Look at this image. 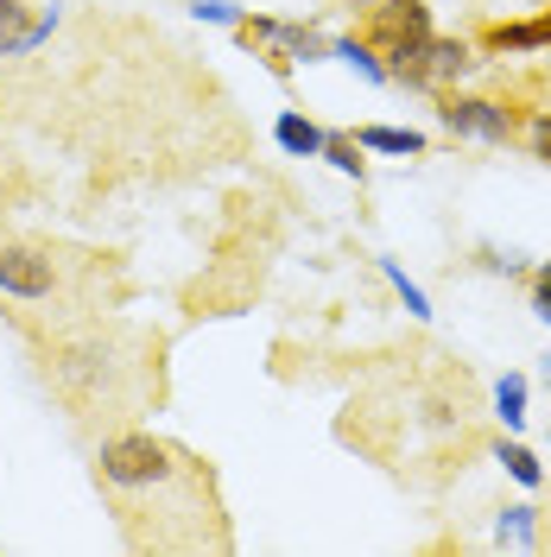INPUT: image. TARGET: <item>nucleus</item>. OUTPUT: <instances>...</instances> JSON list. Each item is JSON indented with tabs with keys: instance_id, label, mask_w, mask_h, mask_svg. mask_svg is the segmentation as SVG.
<instances>
[{
	"instance_id": "obj_19",
	"label": "nucleus",
	"mask_w": 551,
	"mask_h": 557,
	"mask_svg": "<svg viewBox=\"0 0 551 557\" xmlns=\"http://www.w3.org/2000/svg\"><path fill=\"white\" fill-rule=\"evenodd\" d=\"M482 267H488V273H507V278L526 273V260H519V253H501V247H488V253H482Z\"/></svg>"
},
{
	"instance_id": "obj_1",
	"label": "nucleus",
	"mask_w": 551,
	"mask_h": 557,
	"mask_svg": "<svg viewBox=\"0 0 551 557\" xmlns=\"http://www.w3.org/2000/svg\"><path fill=\"white\" fill-rule=\"evenodd\" d=\"M204 462L172 444V437H152V431H108L96 444V482L121 500V507H139L152 494H172L177 482H197Z\"/></svg>"
},
{
	"instance_id": "obj_8",
	"label": "nucleus",
	"mask_w": 551,
	"mask_h": 557,
	"mask_svg": "<svg viewBox=\"0 0 551 557\" xmlns=\"http://www.w3.org/2000/svg\"><path fill=\"white\" fill-rule=\"evenodd\" d=\"M355 146H362V152H393V159H425V152H431V139L418 134V127H375V121H368V127H355Z\"/></svg>"
},
{
	"instance_id": "obj_20",
	"label": "nucleus",
	"mask_w": 551,
	"mask_h": 557,
	"mask_svg": "<svg viewBox=\"0 0 551 557\" xmlns=\"http://www.w3.org/2000/svg\"><path fill=\"white\" fill-rule=\"evenodd\" d=\"M539 381H546V386H551V355H546V368H539Z\"/></svg>"
},
{
	"instance_id": "obj_5",
	"label": "nucleus",
	"mask_w": 551,
	"mask_h": 557,
	"mask_svg": "<svg viewBox=\"0 0 551 557\" xmlns=\"http://www.w3.org/2000/svg\"><path fill=\"white\" fill-rule=\"evenodd\" d=\"M438 127L450 139H476V146H514L519 139V121L507 102H488V96H456L444 89L438 96Z\"/></svg>"
},
{
	"instance_id": "obj_3",
	"label": "nucleus",
	"mask_w": 551,
	"mask_h": 557,
	"mask_svg": "<svg viewBox=\"0 0 551 557\" xmlns=\"http://www.w3.org/2000/svg\"><path fill=\"white\" fill-rule=\"evenodd\" d=\"M64 292V260L38 242H0V298L13 305H51Z\"/></svg>"
},
{
	"instance_id": "obj_12",
	"label": "nucleus",
	"mask_w": 551,
	"mask_h": 557,
	"mask_svg": "<svg viewBox=\"0 0 551 557\" xmlns=\"http://www.w3.org/2000/svg\"><path fill=\"white\" fill-rule=\"evenodd\" d=\"M26 26H33V7L26 0H0V58L26 51Z\"/></svg>"
},
{
	"instance_id": "obj_4",
	"label": "nucleus",
	"mask_w": 551,
	"mask_h": 557,
	"mask_svg": "<svg viewBox=\"0 0 551 557\" xmlns=\"http://www.w3.org/2000/svg\"><path fill=\"white\" fill-rule=\"evenodd\" d=\"M431 33H438V26H431V7H425V0H375L368 20H362V38L387 58V70L400 64V58H413Z\"/></svg>"
},
{
	"instance_id": "obj_16",
	"label": "nucleus",
	"mask_w": 551,
	"mask_h": 557,
	"mask_svg": "<svg viewBox=\"0 0 551 557\" xmlns=\"http://www.w3.org/2000/svg\"><path fill=\"white\" fill-rule=\"evenodd\" d=\"M191 20H204V26H242L247 13L235 0H191Z\"/></svg>"
},
{
	"instance_id": "obj_13",
	"label": "nucleus",
	"mask_w": 551,
	"mask_h": 557,
	"mask_svg": "<svg viewBox=\"0 0 551 557\" xmlns=\"http://www.w3.org/2000/svg\"><path fill=\"white\" fill-rule=\"evenodd\" d=\"M494 418H501L507 431L526 424V374H501V381H494Z\"/></svg>"
},
{
	"instance_id": "obj_7",
	"label": "nucleus",
	"mask_w": 551,
	"mask_h": 557,
	"mask_svg": "<svg viewBox=\"0 0 551 557\" xmlns=\"http://www.w3.org/2000/svg\"><path fill=\"white\" fill-rule=\"evenodd\" d=\"M546 45H551V13H539V20H514V26H488L482 33L488 58H507V51H546Z\"/></svg>"
},
{
	"instance_id": "obj_2",
	"label": "nucleus",
	"mask_w": 551,
	"mask_h": 557,
	"mask_svg": "<svg viewBox=\"0 0 551 557\" xmlns=\"http://www.w3.org/2000/svg\"><path fill=\"white\" fill-rule=\"evenodd\" d=\"M482 70V51L469 45V38H425L413 58H400V64L387 70L400 89H418V96H444V89H456L463 76H476Z\"/></svg>"
},
{
	"instance_id": "obj_18",
	"label": "nucleus",
	"mask_w": 551,
	"mask_h": 557,
	"mask_svg": "<svg viewBox=\"0 0 551 557\" xmlns=\"http://www.w3.org/2000/svg\"><path fill=\"white\" fill-rule=\"evenodd\" d=\"M526 146H532V159L551 165V114H532V127H526Z\"/></svg>"
},
{
	"instance_id": "obj_15",
	"label": "nucleus",
	"mask_w": 551,
	"mask_h": 557,
	"mask_svg": "<svg viewBox=\"0 0 551 557\" xmlns=\"http://www.w3.org/2000/svg\"><path fill=\"white\" fill-rule=\"evenodd\" d=\"M380 273H387V285H393V292H400V305H406V311L418 317V323H425V317H431V298H425V292H418L413 278L400 273V267H393V260H380Z\"/></svg>"
},
{
	"instance_id": "obj_6",
	"label": "nucleus",
	"mask_w": 551,
	"mask_h": 557,
	"mask_svg": "<svg viewBox=\"0 0 551 557\" xmlns=\"http://www.w3.org/2000/svg\"><path fill=\"white\" fill-rule=\"evenodd\" d=\"M494 545H507V552H539V545H546V513H539L532 500L501 507V520H494Z\"/></svg>"
},
{
	"instance_id": "obj_10",
	"label": "nucleus",
	"mask_w": 551,
	"mask_h": 557,
	"mask_svg": "<svg viewBox=\"0 0 551 557\" xmlns=\"http://www.w3.org/2000/svg\"><path fill=\"white\" fill-rule=\"evenodd\" d=\"M273 139H279V152H292V159H317L323 152V127L310 114H298V108H285L273 121Z\"/></svg>"
},
{
	"instance_id": "obj_17",
	"label": "nucleus",
	"mask_w": 551,
	"mask_h": 557,
	"mask_svg": "<svg viewBox=\"0 0 551 557\" xmlns=\"http://www.w3.org/2000/svg\"><path fill=\"white\" fill-rule=\"evenodd\" d=\"M532 317H539V323H551V260H539V267H532Z\"/></svg>"
},
{
	"instance_id": "obj_14",
	"label": "nucleus",
	"mask_w": 551,
	"mask_h": 557,
	"mask_svg": "<svg viewBox=\"0 0 551 557\" xmlns=\"http://www.w3.org/2000/svg\"><path fill=\"white\" fill-rule=\"evenodd\" d=\"M317 159H330V165H336L343 177H355V184L368 177V159H362V146H355L348 134H323V152H317Z\"/></svg>"
},
{
	"instance_id": "obj_9",
	"label": "nucleus",
	"mask_w": 551,
	"mask_h": 557,
	"mask_svg": "<svg viewBox=\"0 0 551 557\" xmlns=\"http://www.w3.org/2000/svg\"><path fill=\"white\" fill-rule=\"evenodd\" d=\"M330 58H336V64H348L355 76H362V83H375V89H387V83H393V76H387V58H380V51H375V45H368L362 33L330 38Z\"/></svg>"
},
{
	"instance_id": "obj_11",
	"label": "nucleus",
	"mask_w": 551,
	"mask_h": 557,
	"mask_svg": "<svg viewBox=\"0 0 551 557\" xmlns=\"http://www.w3.org/2000/svg\"><path fill=\"white\" fill-rule=\"evenodd\" d=\"M494 462H501L519 487H546V469H539V456L526 450V444H507V437H501V444H494Z\"/></svg>"
}]
</instances>
